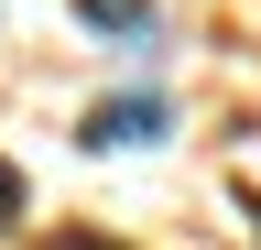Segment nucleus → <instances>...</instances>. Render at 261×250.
Masks as SVG:
<instances>
[{
	"instance_id": "1",
	"label": "nucleus",
	"mask_w": 261,
	"mask_h": 250,
	"mask_svg": "<svg viewBox=\"0 0 261 250\" xmlns=\"http://www.w3.org/2000/svg\"><path fill=\"white\" fill-rule=\"evenodd\" d=\"M76 142L87 152H163V142H174V98H163V87H109Z\"/></svg>"
},
{
	"instance_id": "2",
	"label": "nucleus",
	"mask_w": 261,
	"mask_h": 250,
	"mask_svg": "<svg viewBox=\"0 0 261 250\" xmlns=\"http://www.w3.org/2000/svg\"><path fill=\"white\" fill-rule=\"evenodd\" d=\"M76 22L109 33V44H130V33H152V0H76Z\"/></svg>"
},
{
	"instance_id": "3",
	"label": "nucleus",
	"mask_w": 261,
	"mask_h": 250,
	"mask_svg": "<svg viewBox=\"0 0 261 250\" xmlns=\"http://www.w3.org/2000/svg\"><path fill=\"white\" fill-rule=\"evenodd\" d=\"M44 250H120V239H109V229H55Z\"/></svg>"
},
{
	"instance_id": "4",
	"label": "nucleus",
	"mask_w": 261,
	"mask_h": 250,
	"mask_svg": "<svg viewBox=\"0 0 261 250\" xmlns=\"http://www.w3.org/2000/svg\"><path fill=\"white\" fill-rule=\"evenodd\" d=\"M11 217H22V174L0 163V229H11Z\"/></svg>"
}]
</instances>
